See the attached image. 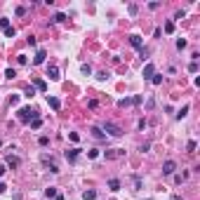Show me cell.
<instances>
[{
	"label": "cell",
	"mask_w": 200,
	"mask_h": 200,
	"mask_svg": "<svg viewBox=\"0 0 200 200\" xmlns=\"http://www.w3.org/2000/svg\"><path fill=\"white\" fill-rule=\"evenodd\" d=\"M101 132L111 134V136H123V130H120L118 125H113V123H104V125H101Z\"/></svg>",
	"instance_id": "cell-1"
},
{
	"label": "cell",
	"mask_w": 200,
	"mask_h": 200,
	"mask_svg": "<svg viewBox=\"0 0 200 200\" xmlns=\"http://www.w3.org/2000/svg\"><path fill=\"white\" fill-rule=\"evenodd\" d=\"M33 118H38V113H35L33 108H21V111H19V120H21V123H28V120H33Z\"/></svg>",
	"instance_id": "cell-2"
},
{
	"label": "cell",
	"mask_w": 200,
	"mask_h": 200,
	"mask_svg": "<svg viewBox=\"0 0 200 200\" xmlns=\"http://www.w3.org/2000/svg\"><path fill=\"white\" fill-rule=\"evenodd\" d=\"M42 163L50 167V172H54V174L59 172V167H57V163H54V158H52V155H42Z\"/></svg>",
	"instance_id": "cell-3"
},
{
	"label": "cell",
	"mask_w": 200,
	"mask_h": 200,
	"mask_svg": "<svg viewBox=\"0 0 200 200\" xmlns=\"http://www.w3.org/2000/svg\"><path fill=\"white\" fill-rule=\"evenodd\" d=\"M141 75H144V78H146V80H151V78H153V75H155V66H153V64H151V61H148V64H146V66H144V73H141Z\"/></svg>",
	"instance_id": "cell-4"
},
{
	"label": "cell",
	"mask_w": 200,
	"mask_h": 200,
	"mask_svg": "<svg viewBox=\"0 0 200 200\" xmlns=\"http://www.w3.org/2000/svg\"><path fill=\"white\" fill-rule=\"evenodd\" d=\"M174 169H177L174 160H165L163 163V174H174Z\"/></svg>",
	"instance_id": "cell-5"
},
{
	"label": "cell",
	"mask_w": 200,
	"mask_h": 200,
	"mask_svg": "<svg viewBox=\"0 0 200 200\" xmlns=\"http://www.w3.org/2000/svg\"><path fill=\"white\" fill-rule=\"evenodd\" d=\"M47 75H50V80H59V78H61L57 66H50V68H47Z\"/></svg>",
	"instance_id": "cell-6"
},
{
	"label": "cell",
	"mask_w": 200,
	"mask_h": 200,
	"mask_svg": "<svg viewBox=\"0 0 200 200\" xmlns=\"http://www.w3.org/2000/svg\"><path fill=\"white\" fill-rule=\"evenodd\" d=\"M5 163H7V165L14 169V167H19V163H21V160H19L17 155H7V158H5Z\"/></svg>",
	"instance_id": "cell-7"
},
{
	"label": "cell",
	"mask_w": 200,
	"mask_h": 200,
	"mask_svg": "<svg viewBox=\"0 0 200 200\" xmlns=\"http://www.w3.org/2000/svg\"><path fill=\"white\" fill-rule=\"evenodd\" d=\"M45 57H47V52H45V50H38V54H35L33 64H45Z\"/></svg>",
	"instance_id": "cell-8"
},
{
	"label": "cell",
	"mask_w": 200,
	"mask_h": 200,
	"mask_svg": "<svg viewBox=\"0 0 200 200\" xmlns=\"http://www.w3.org/2000/svg\"><path fill=\"white\" fill-rule=\"evenodd\" d=\"M47 104H50L54 111H59V108H61V101L57 99V97H47Z\"/></svg>",
	"instance_id": "cell-9"
},
{
	"label": "cell",
	"mask_w": 200,
	"mask_h": 200,
	"mask_svg": "<svg viewBox=\"0 0 200 200\" xmlns=\"http://www.w3.org/2000/svg\"><path fill=\"white\" fill-rule=\"evenodd\" d=\"M78 155H80V148H73V151H66V160H71V163H73V160H75Z\"/></svg>",
	"instance_id": "cell-10"
},
{
	"label": "cell",
	"mask_w": 200,
	"mask_h": 200,
	"mask_svg": "<svg viewBox=\"0 0 200 200\" xmlns=\"http://www.w3.org/2000/svg\"><path fill=\"white\" fill-rule=\"evenodd\" d=\"M130 42H132V47L141 50V38H139V35H130Z\"/></svg>",
	"instance_id": "cell-11"
},
{
	"label": "cell",
	"mask_w": 200,
	"mask_h": 200,
	"mask_svg": "<svg viewBox=\"0 0 200 200\" xmlns=\"http://www.w3.org/2000/svg\"><path fill=\"white\" fill-rule=\"evenodd\" d=\"M108 188L111 191H120V179H111L108 181Z\"/></svg>",
	"instance_id": "cell-12"
},
{
	"label": "cell",
	"mask_w": 200,
	"mask_h": 200,
	"mask_svg": "<svg viewBox=\"0 0 200 200\" xmlns=\"http://www.w3.org/2000/svg\"><path fill=\"white\" fill-rule=\"evenodd\" d=\"M92 136L94 139H106V134L101 132V127H92Z\"/></svg>",
	"instance_id": "cell-13"
},
{
	"label": "cell",
	"mask_w": 200,
	"mask_h": 200,
	"mask_svg": "<svg viewBox=\"0 0 200 200\" xmlns=\"http://www.w3.org/2000/svg\"><path fill=\"white\" fill-rule=\"evenodd\" d=\"M45 196H47V200L57 198V188H54V186H50V188H47V191H45Z\"/></svg>",
	"instance_id": "cell-14"
},
{
	"label": "cell",
	"mask_w": 200,
	"mask_h": 200,
	"mask_svg": "<svg viewBox=\"0 0 200 200\" xmlns=\"http://www.w3.org/2000/svg\"><path fill=\"white\" fill-rule=\"evenodd\" d=\"M82 198H85V200H97V191H85Z\"/></svg>",
	"instance_id": "cell-15"
},
{
	"label": "cell",
	"mask_w": 200,
	"mask_h": 200,
	"mask_svg": "<svg viewBox=\"0 0 200 200\" xmlns=\"http://www.w3.org/2000/svg\"><path fill=\"white\" fill-rule=\"evenodd\" d=\"M125 151H120V148H115V151H108L106 153V158H118V155H123Z\"/></svg>",
	"instance_id": "cell-16"
},
{
	"label": "cell",
	"mask_w": 200,
	"mask_h": 200,
	"mask_svg": "<svg viewBox=\"0 0 200 200\" xmlns=\"http://www.w3.org/2000/svg\"><path fill=\"white\" fill-rule=\"evenodd\" d=\"M54 21H57V24L66 21V14H64V12H57V14H54Z\"/></svg>",
	"instance_id": "cell-17"
},
{
	"label": "cell",
	"mask_w": 200,
	"mask_h": 200,
	"mask_svg": "<svg viewBox=\"0 0 200 200\" xmlns=\"http://www.w3.org/2000/svg\"><path fill=\"white\" fill-rule=\"evenodd\" d=\"M35 87H38L40 92H45V90H47V82H45V80H35Z\"/></svg>",
	"instance_id": "cell-18"
},
{
	"label": "cell",
	"mask_w": 200,
	"mask_h": 200,
	"mask_svg": "<svg viewBox=\"0 0 200 200\" xmlns=\"http://www.w3.org/2000/svg\"><path fill=\"white\" fill-rule=\"evenodd\" d=\"M186 113H188V106H184L179 113H177V120H181V118H186Z\"/></svg>",
	"instance_id": "cell-19"
},
{
	"label": "cell",
	"mask_w": 200,
	"mask_h": 200,
	"mask_svg": "<svg viewBox=\"0 0 200 200\" xmlns=\"http://www.w3.org/2000/svg\"><path fill=\"white\" fill-rule=\"evenodd\" d=\"M40 125H42V120H40V118H33V120H31V127H33V130H38Z\"/></svg>",
	"instance_id": "cell-20"
},
{
	"label": "cell",
	"mask_w": 200,
	"mask_h": 200,
	"mask_svg": "<svg viewBox=\"0 0 200 200\" xmlns=\"http://www.w3.org/2000/svg\"><path fill=\"white\" fill-rule=\"evenodd\" d=\"M14 75H17V71H14V68H7V71H5V78H9V80H12Z\"/></svg>",
	"instance_id": "cell-21"
},
{
	"label": "cell",
	"mask_w": 200,
	"mask_h": 200,
	"mask_svg": "<svg viewBox=\"0 0 200 200\" xmlns=\"http://www.w3.org/2000/svg\"><path fill=\"white\" fill-rule=\"evenodd\" d=\"M174 31V21H167L165 24V33H172Z\"/></svg>",
	"instance_id": "cell-22"
},
{
	"label": "cell",
	"mask_w": 200,
	"mask_h": 200,
	"mask_svg": "<svg viewBox=\"0 0 200 200\" xmlns=\"http://www.w3.org/2000/svg\"><path fill=\"white\" fill-rule=\"evenodd\" d=\"M184 47H186V40L179 38V40H177V50H184Z\"/></svg>",
	"instance_id": "cell-23"
},
{
	"label": "cell",
	"mask_w": 200,
	"mask_h": 200,
	"mask_svg": "<svg viewBox=\"0 0 200 200\" xmlns=\"http://www.w3.org/2000/svg\"><path fill=\"white\" fill-rule=\"evenodd\" d=\"M151 82H153V85H160V82H163V75H153Z\"/></svg>",
	"instance_id": "cell-24"
},
{
	"label": "cell",
	"mask_w": 200,
	"mask_h": 200,
	"mask_svg": "<svg viewBox=\"0 0 200 200\" xmlns=\"http://www.w3.org/2000/svg\"><path fill=\"white\" fill-rule=\"evenodd\" d=\"M38 144H40V146H47V144H50V136H40Z\"/></svg>",
	"instance_id": "cell-25"
},
{
	"label": "cell",
	"mask_w": 200,
	"mask_h": 200,
	"mask_svg": "<svg viewBox=\"0 0 200 200\" xmlns=\"http://www.w3.org/2000/svg\"><path fill=\"white\" fill-rule=\"evenodd\" d=\"M0 28H2V31L9 28V19H0Z\"/></svg>",
	"instance_id": "cell-26"
},
{
	"label": "cell",
	"mask_w": 200,
	"mask_h": 200,
	"mask_svg": "<svg viewBox=\"0 0 200 200\" xmlns=\"http://www.w3.org/2000/svg\"><path fill=\"white\" fill-rule=\"evenodd\" d=\"M14 33H17V31H14L12 26H9V28H5V35H7V38H14Z\"/></svg>",
	"instance_id": "cell-27"
},
{
	"label": "cell",
	"mask_w": 200,
	"mask_h": 200,
	"mask_svg": "<svg viewBox=\"0 0 200 200\" xmlns=\"http://www.w3.org/2000/svg\"><path fill=\"white\" fill-rule=\"evenodd\" d=\"M24 14H26V7H24V5H21V7H17V17H24Z\"/></svg>",
	"instance_id": "cell-28"
},
{
	"label": "cell",
	"mask_w": 200,
	"mask_h": 200,
	"mask_svg": "<svg viewBox=\"0 0 200 200\" xmlns=\"http://www.w3.org/2000/svg\"><path fill=\"white\" fill-rule=\"evenodd\" d=\"M188 71H191V73H196V71H198V61H191V66H188Z\"/></svg>",
	"instance_id": "cell-29"
},
{
	"label": "cell",
	"mask_w": 200,
	"mask_h": 200,
	"mask_svg": "<svg viewBox=\"0 0 200 200\" xmlns=\"http://www.w3.org/2000/svg\"><path fill=\"white\" fill-rule=\"evenodd\" d=\"M186 148H188V153H193V151H196V141H188V146H186Z\"/></svg>",
	"instance_id": "cell-30"
},
{
	"label": "cell",
	"mask_w": 200,
	"mask_h": 200,
	"mask_svg": "<svg viewBox=\"0 0 200 200\" xmlns=\"http://www.w3.org/2000/svg\"><path fill=\"white\" fill-rule=\"evenodd\" d=\"M82 73H85V75H90V73H92V68L87 66V64H82Z\"/></svg>",
	"instance_id": "cell-31"
},
{
	"label": "cell",
	"mask_w": 200,
	"mask_h": 200,
	"mask_svg": "<svg viewBox=\"0 0 200 200\" xmlns=\"http://www.w3.org/2000/svg\"><path fill=\"white\" fill-rule=\"evenodd\" d=\"M136 12H139V7H136V5H130V14H132V17H134Z\"/></svg>",
	"instance_id": "cell-32"
},
{
	"label": "cell",
	"mask_w": 200,
	"mask_h": 200,
	"mask_svg": "<svg viewBox=\"0 0 200 200\" xmlns=\"http://www.w3.org/2000/svg\"><path fill=\"white\" fill-rule=\"evenodd\" d=\"M5 169H7V167H5V165H0V177L5 174Z\"/></svg>",
	"instance_id": "cell-33"
},
{
	"label": "cell",
	"mask_w": 200,
	"mask_h": 200,
	"mask_svg": "<svg viewBox=\"0 0 200 200\" xmlns=\"http://www.w3.org/2000/svg\"><path fill=\"white\" fill-rule=\"evenodd\" d=\"M169 200H181V196H172V198H169Z\"/></svg>",
	"instance_id": "cell-34"
},
{
	"label": "cell",
	"mask_w": 200,
	"mask_h": 200,
	"mask_svg": "<svg viewBox=\"0 0 200 200\" xmlns=\"http://www.w3.org/2000/svg\"><path fill=\"white\" fill-rule=\"evenodd\" d=\"M0 193H5V184H0Z\"/></svg>",
	"instance_id": "cell-35"
},
{
	"label": "cell",
	"mask_w": 200,
	"mask_h": 200,
	"mask_svg": "<svg viewBox=\"0 0 200 200\" xmlns=\"http://www.w3.org/2000/svg\"><path fill=\"white\" fill-rule=\"evenodd\" d=\"M0 144H2V141H0Z\"/></svg>",
	"instance_id": "cell-36"
}]
</instances>
